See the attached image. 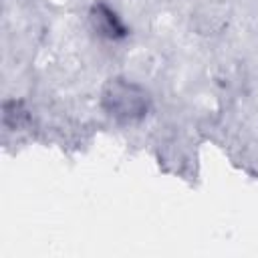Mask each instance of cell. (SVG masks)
Instances as JSON below:
<instances>
[{
	"label": "cell",
	"mask_w": 258,
	"mask_h": 258,
	"mask_svg": "<svg viewBox=\"0 0 258 258\" xmlns=\"http://www.w3.org/2000/svg\"><path fill=\"white\" fill-rule=\"evenodd\" d=\"M93 18L97 20V26H99L105 34H109V36H119V34L125 32V28H123V24L119 22V18H117L107 6H103V4H99V6L95 8V16H93Z\"/></svg>",
	"instance_id": "7a4b0ae2"
},
{
	"label": "cell",
	"mask_w": 258,
	"mask_h": 258,
	"mask_svg": "<svg viewBox=\"0 0 258 258\" xmlns=\"http://www.w3.org/2000/svg\"><path fill=\"white\" fill-rule=\"evenodd\" d=\"M105 107L113 117L121 121H135L145 115L147 99L143 91H139L135 85L125 81H115L109 83L105 91Z\"/></svg>",
	"instance_id": "6da1fadb"
}]
</instances>
